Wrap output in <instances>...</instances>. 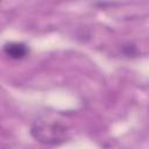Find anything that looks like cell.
Listing matches in <instances>:
<instances>
[{
  "mask_svg": "<svg viewBox=\"0 0 149 149\" xmlns=\"http://www.w3.org/2000/svg\"><path fill=\"white\" fill-rule=\"evenodd\" d=\"M31 136L43 144H61L69 139V128L61 121L54 119H38L30 128Z\"/></svg>",
  "mask_w": 149,
  "mask_h": 149,
  "instance_id": "cell-1",
  "label": "cell"
},
{
  "mask_svg": "<svg viewBox=\"0 0 149 149\" xmlns=\"http://www.w3.org/2000/svg\"><path fill=\"white\" fill-rule=\"evenodd\" d=\"M3 52L13 59H22L28 55L29 50H28V47L24 43L10 42V43L5 44Z\"/></svg>",
  "mask_w": 149,
  "mask_h": 149,
  "instance_id": "cell-2",
  "label": "cell"
}]
</instances>
